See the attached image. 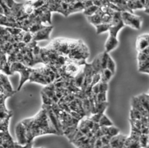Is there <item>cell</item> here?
<instances>
[{"mask_svg":"<svg viewBox=\"0 0 149 148\" xmlns=\"http://www.w3.org/2000/svg\"><path fill=\"white\" fill-rule=\"evenodd\" d=\"M84 78H85V74H84V70L82 69L74 78V83L77 88H82Z\"/></svg>","mask_w":149,"mask_h":148,"instance_id":"8fae6325","label":"cell"},{"mask_svg":"<svg viewBox=\"0 0 149 148\" xmlns=\"http://www.w3.org/2000/svg\"><path fill=\"white\" fill-rule=\"evenodd\" d=\"M144 12H145V13L149 14V6L148 8L144 9Z\"/></svg>","mask_w":149,"mask_h":148,"instance_id":"4dcf8cb0","label":"cell"},{"mask_svg":"<svg viewBox=\"0 0 149 148\" xmlns=\"http://www.w3.org/2000/svg\"><path fill=\"white\" fill-rule=\"evenodd\" d=\"M109 56H110V55H109L108 53L106 51H104L102 53H101V65L102 67V70L107 68Z\"/></svg>","mask_w":149,"mask_h":148,"instance_id":"ffe728a7","label":"cell"},{"mask_svg":"<svg viewBox=\"0 0 149 148\" xmlns=\"http://www.w3.org/2000/svg\"><path fill=\"white\" fill-rule=\"evenodd\" d=\"M93 5H95V6H96L99 8L102 7L103 5V1H93Z\"/></svg>","mask_w":149,"mask_h":148,"instance_id":"f546056e","label":"cell"},{"mask_svg":"<svg viewBox=\"0 0 149 148\" xmlns=\"http://www.w3.org/2000/svg\"><path fill=\"white\" fill-rule=\"evenodd\" d=\"M35 69L30 68L24 64L19 62H14L11 66V72L13 74L14 72H19L21 75V80H20L17 91H20L24 83L30 79L32 73L34 72Z\"/></svg>","mask_w":149,"mask_h":148,"instance_id":"3957f363","label":"cell"},{"mask_svg":"<svg viewBox=\"0 0 149 148\" xmlns=\"http://www.w3.org/2000/svg\"><path fill=\"white\" fill-rule=\"evenodd\" d=\"M1 87H2L8 93L12 94L15 93L8 77L3 73L1 74Z\"/></svg>","mask_w":149,"mask_h":148,"instance_id":"9c48e42d","label":"cell"},{"mask_svg":"<svg viewBox=\"0 0 149 148\" xmlns=\"http://www.w3.org/2000/svg\"><path fill=\"white\" fill-rule=\"evenodd\" d=\"M82 2H83V5H84V9H85L88 8H90L91 6H92L93 5V1H84Z\"/></svg>","mask_w":149,"mask_h":148,"instance_id":"f1b7e54d","label":"cell"},{"mask_svg":"<svg viewBox=\"0 0 149 148\" xmlns=\"http://www.w3.org/2000/svg\"><path fill=\"white\" fill-rule=\"evenodd\" d=\"M16 135L17 143L19 145L26 146L28 143L26 128L21 122H19L16 127Z\"/></svg>","mask_w":149,"mask_h":148,"instance_id":"5b68a950","label":"cell"},{"mask_svg":"<svg viewBox=\"0 0 149 148\" xmlns=\"http://www.w3.org/2000/svg\"><path fill=\"white\" fill-rule=\"evenodd\" d=\"M119 133H120V130H119L116 127L113 125V126L108 127L107 135H108V136H110L111 138H113V137L116 136L120 134Z\"/></svg>","mask_w":149,"mask_h":148,"instance_id":"44dd1931","label":"cell"},{"mask_svg":"<svg viewBox=\"0 0 149 148\" xmlns=\"http://www.w3.org/2000/svg\"><path fill=\"white\" fill-rule=\"evenodd\" d=\"M149 47V35H142L139 37L136 42V49L138 52H142Z\"/></svg>","mask_w":149,"mask_h":148,"instance_id":"52a82bcc","label":"cell"},{"mask_svg":"<svg viewBox=\"0 0 149 148\" xmlns=\"http://www.w3.org/2000/svg\"><path fill=\"white\" fill-rule=\"evenodd\" d=\"M6 29L7 30V31L10 34H11L13 37L19 35L22 32V30L21 28H8V27H6Z\"/></svg>","mask_w":149,"mask_h":148,"instance_id":"cb8c5ba5","label":"cell"},{"mask_svg":"<svg viewBox=\"0 0 149 148\" xmlns=\"http://www.w3.org/2000/svg\"><path fill=\"white\" fill-rule=\"evenodd\" d=\"M64 73H66L68 76H70L72 77H75L77 74L81 71L79 68V66L77 64L74 63L66 64V65L64 66Z\"/></svg>","mask_w":149,"mask_h":148,"instance_id":"ba28073f","label":"cell"},{"mask_svg":"<svg viewBox=\"0 0 149 148\" xmlns=\"http://www.w3.org/2000/svg\"><path fill=\"white\" fill-rule=\"evenodd\" d=\"M111 2L116 4L118 8L121 9V12H128L134 14V12L128 7L126 1H115Z\"/></svg>","mask_w":149,"mask_h":148,"instance_id":"7c38bea8","label":"cell"},{"mask_svg":"<svg viewBox=\"0 0 149 148\" xmlns=\"http://www.w3.org/2000/svg\"><path fill=\"white\" fill-rule=\"evenodd\" d=\"M111 27V24H103L102 23L98 25V26H95L96 28V32L97 34L99 35L100 33L106 32L107 31H109V29H110Z\"/></svg>","mask_w":149,"mask_h":148,"instance_id":"2e32d148","label":"cell"},{"mask_svg":"<svg viewBox=\"0 0 149 148\" xmlns=\"http://www.w3.org/2000/svg\"><path fill=\"white\" fill-rule=\"evenodd\" d=\"M139 142L141 147H146L148 144V135L141 134Z\"/></svg>","mask_w":149,"mask_h":148,"instance_id":"603a6c76","label":"cell"},{"mask_svg":"<svg viewBox=\"0 0 149 148\" xmlns=\"http://www.w3.org/2000/svg\"><path fill=\"white\" fill-rule=\"evenodd\" d=\"M93 75L97 73H100L102 72V67L101 65V54H99L98 55L93 59V61L91 63Z\"/></svg>","mask_w":149,"mask_h":148,"instance_id":"30bf717a","label":"cell"},{"mask_svg":"<svg viewBox=\"0 0 149 148\" xmlns=\"http://www.w3.org/2000/svg\"><path fill=\"white\" fill-rule=\"evenodd\" d=\"M121 18L122 21L125 26H130L136 30L141 28L142 22L141 17L128 12H121Z\"/></svg>","mask_w":149,"mask_h":148,"instance_id":"277c9868","label":"cell"},{"mask_svg":"<svg viewBox=\"0 0 149 148\" xmlns=\"http://www.w3.org/2000/svg\"><path fill=\"white\" fill-rule=\"evenodd\" d=\"M125 26V25L124 24L123 21L117 25L111 26L108 31L109 36L105 44V51L109 53L118 46L119 44V41L117 38L118 33L120 31V30Z\"/></svg>","mask_w":149,"mask_h":148,"instance_id":"7a4b0ae2","label":"cell"},{"mask_svg":"<svg viewBox=\"0 0 149 148\" xmlns=\"http://www.w3.org/2000/svg\"><path fill=\"white\" fill-rule=\"evenodd\" d=\"M98 9H99V8L97 7L96 6H95V5H93V6H91L90 8H88L86 9H84L83 11V13L84 15H86L87 17L91 16L97 12Z\"/></svg>","mask_w":149,"mask_h":148,"instance_id":"d6986e66","label":"cell"},{"mask_svg":"<svg viewBox=\"0 0 149 148\" xmlns=\"http://www.w3.org/2000/svg\"><path fill=\"white\" fill-rule=\"evenodd\" d=\"M53 27L52 26H47L45 28L42 29L41 30L33 35V40L38 41L42 40H48L49 39V35L52 32Z\"/></svg>","mask_w":149,"mask_h":148,"instance_id":"8992f818","label":"cell"},{"mask_svg":"<svg viewBox=\"0 0 149 148\" xmlns=\"http://www.w3.org/2000/svg\"><path fill=\"white\" fill-rule=\"evenodd\" d=\"M32 40H33V35L30 32H26L22 39V42L28 44Z\"/></svg>","mask_w":149,"mask_h":148,"instance_id":"d4e9b609","label":"cell"},{"mask_svg":"<svg viewBox=\"0 0 149 148\" xmlns=\"http://www.w3.org/2000/svg\"><path fill=\"white\" fill-rule=\"evenodd\" d=\"M107 68H108V70H110L113 74H115L116 71V64L115 61H113V59L110 56L108 57Z\"/></svg>","mask_w":149,"mask_h":148,"instance_id":"7402d4cb","label":"cell"},{"mask_svg":"<svg viewBox=\"0 0 149 148\" xmlns=\"http://www.w3.org/2000/svg\"><path fill=\"white\" fill-rule=\"evenodd\" d=\"M47 26H44V25L42 24H33L31 26V27L29 28V32H31L32 35H34L35 33H36L37 32H39L40 30H41L42 29L45 28Z\"/></svg>","mask_w":149,"mask_h":148,"instance_id":"ac0fdd59","label":"cell"},{"mask_svg":"<svg viewBox=\"0 0 149 148\" xmlns=\"http://www.w3.org/2000/svg\"><path fill=\"white\" fill-rule=\"evenodd\" d=\"M112 22V16L110 14H104L102 17V22L103 24H111Z\"/></svg>","mask_w":149,"mask_h":148,"instance_id":"484cf974","label":"cell"},{"mask_svg":"<svg viewBox=\"0 0 149 148\" xmlns=\"http://www.w3.org/2000/svg\"><path fill=\"white\" fill-rule=\"evenodd\" d=\"M108 83H105L100 82L99 83V89H100V93H107L108 90Z\"/></svg>","mask_w":149,"mask_h":148,"instance_id":"83f0119b","label":"cell"},{"mask_svg":"<svg viewBox=\"0 0 149 148\" xmlns=\"http://www.w3.org/2000/svg\"><path fill=\"white\" fill-rule=\"evenodd\" d=\"M127 4L128 7L133 11V10L136 9H144V6L141 1H127Z\"/></svg>","mask_w":149,"mask_h":148,"instance_id":"5bb4252c","label":"cell"},{"mask_svg":"<svg viewBox=\"0 0 149 148\" xmlns=\"http://www.w3.org/2000/svg\"><path fill=\"white\" fill-rule=\"evenodd\" d=\"M99 125L100 126V127H110V126H113V122L109 119L108 117L105 115L103 114L100 120V122L98 123Z\"/></svg>","mask_w":149,"mask_h":148,"instance_id":"e0dca14e","label":"cell"},{"mask_svg":"<svg viewBox=\"0 0 149 148\" xmlns=\"http://www.w3.org/2000/svg\"><path fill=\"white\" fill-rule=\"evenodd\" d=\"M88 21L93 25L94 26H97L98 25L102 24V17L99 16V15L95 14L93 16L87 17Z\"/></svg>","mask_w":149,"mask_h":148,"instance_id":"9a60e30c","label":"cell"},{"mask_svg":"<svg viewBox=\"0 0 149 148\" xmlns=\"http://www.w3.org/2000/svg\"><path fill=\"white\" fill-rule=\"evenodd\" d=\"M27 130L28 142H32L33 138L46 134L59 135L49 119L46 108L43 106L37 115L22 121Z\"/></svg>","mask_w":149,"mask_h":148,"instance_id":"6da1fadb","label":"cell"},{"mask_svg":"<svg viewBox=\"0 0 149 148\" xmlns=\"http://www.w3.org/2000/svg\"><path fill=\"white\" fill-rule=\"evenodd\" d=\"M41 148H43V147H41Z\"/></svg>","mask_w":149,"mask_h":148,"instance_id":"1f68e13d","label":"cell"},{"mask_svg":"<svg viewBox=\"0 0 149 148\" xmlns=\"http://www.w3.org/2000/svg\"><path fill=\"white\" fill-rule=\"evenodd\" d=\"M101 74V82L108 83L110 80V79L112 78L114 74L108 68L104 69L100 73Z\"/></svg>","mask_w":149,"mask_h":148,"instance_id":"4fadbf2b","label":"cell"},{"mask_svg":"<svg viewBox=\"0 0 149 148\" xmlns=\"http://www.w3.org/2000/svg\"><path fill=\"white\" fill-rule=\"evenodd\" d=\"M97 103L107 102V93H99L97 96Z\"/></svg>","mask_w":149,"mask_h":148,"instance_id":"4316f807","label":"cell"}]
</instances>
